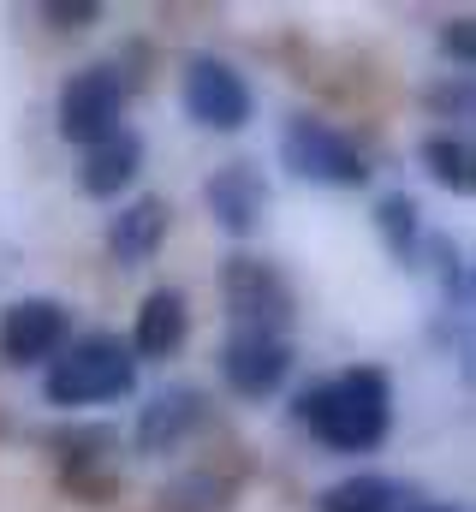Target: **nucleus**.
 Listing matches in <instances>:
<instances>
[{"label":"nucleus","instance_id":"nucleus-12","mask_svg":"<svg viewBox=\"0 0 476 512\" xmlns=\"http://www.w3.org/2000/svg\"><path fill=\"white\" fill-rule=\"evenodd\" d=\"M191 334V310H185V292L173 286H155L143 304H137V328H131V358H173Z\"/></svg>","mask_w":476,"mask_h":512},{"label":"nucleus","instance_id":"nucleus-8","mask_svg":"<svg viewBox=\"0 0 476 512\" xmlns=\"http://www.w3.org/2000/svg\"><path fill=\"white\" fill-rule=\"evenodd\" d=\"M286 370H292V340H280V334L233 328L227 346H221V376L244 399H268L274 387L286 382Z\"/></svg>","mask_w":476,"mask_h":512},{"label":"nucleus","instance_id":"nucleus-2","mask_svg":"<svg viewBox=\"0 0 476 512\" xmlns=\"http://www.w3.org/2000/svg\"><path fill=\"white\" fill-rule=\"evenodd\" d=\"M137 387V358L119 334H78L66 340V352L48 364L42 399L60 411H84V405H114Z\"/></svg>","mask_w":476,"mask_h":512},{"label":"nucleus","instance_id":"nucleus-18","mask_svg":"<svg viewBox=\"0 0 476 512\" xmlns=\"http://www.w3.org/2000/svg\"><path fill=\"white\" fill-rule=\"evenodd\" d=\"M453 60H459V72H471V24L465 18L453 24Z\"/></svg>","mask_w":476,"mask_h":512},{"label":"nucleus","instance_id":"nucleus-6","mask_svg":"<svg viewBox=\"0 0 476 512\" xmlns=\"http://www.w3.org/2000/svg\"><path fill=\"white\" fill-rule=\"evenodd\" d=\"M119 120H125V84H119L114 66H84V72L66 78L60 108H54V126H60L66 143L96 149L119 131Z\"/></svg>","mask_w":476,"mask_h":512},{"label":"nucleus","instance_id":"nucleus-9","mask_svg":"<svg viewBox=\"0 0 476 512\" xmlns=\"http://www.w3.org/2000/svg\"><path fill=\"white\" fill-rule=\"evenodd\" d=\"M203 203H209V215H215L221 233L250 239V233L262 227V215H268V179H262L256 161H227V167L209 173Z\"/></svg>","mask_w":476,"mask_h":512},{"label":"nucleus","instance_id":"nucleus-5","mask_svg":"<svg viewBox=\"0 0 476 512\" xmlns=\"http://www.w3.org/2000/svg\"><path fill=\"white\" fill-rule=\"evenodd\" d=\"M179 102H185V114L197 126H209V131H244L250 126V108H256L244 72H238L233 60H221V54H191L185 60Z\"/></svg>","mask_w":476,"mask_h":512},{"label":"nucleus","instance_id":"nucleus-15","mask_svg":"<svg viewBox=\"0 0 476 512\" xmlns=\"http://www.w3.org/2000/svg\"><path fill=\"white\" fill-rule=\"evenodd\" d=\"M423 173L435 179V185H447V191H471V149L459 143V137H447V131H435V137H423Z\"/></svg>","mask_w":476,"mask_h":512},{"label":"nucleus","instance_id":"nucleus-4","mask_svg":"<svg viewBox=\"0 0 476 512\" xmlns=\"http://www.w3.org/2000/svg\"><path fill=\"white\" fill-rule=\"evenodd\" d=\"M280 161L310 185H363L369 179L363 149L334 120H316V114H292L280 126Z\"/></svg>","mask_w":476,"mask_h":512},{"label":"nucleus","instance_id":"nucleus-10","mask_svg":"<svg viewBox=\"0 0 476 512\" xmlns=\"http://www.w3.org/2000/svg\"><path fill=\"white\" fill-rule=\"evenodd\" d=\"M209 417V399L197 387H161L143 411H137V453H173L179 441H191Z\"/></svg>","mask_w":476,"mask_h":512},{"label":"nucleus","instance_id":"nucleus-3","mask_svg":"<svg viewBox=\"0 0 476 512\" xmlns=\"http://www.w3.org/2000/svg\"><path fill=\"white\" fill-rule=\"evenodd\" d=\"M221 298L233 310V328H250V334H292L298 322V298L286 286V274L262 256H227L221 262Z\"/></svg>","mask_w":476,"mask_h":512},{"label":"nucleus","instance_id":"nucleus-1","mask_svg":"<svg viewBox=\"0 0 476 512\" xmlns=\"http://www.w3.org/2000/svg\"><path fill=\"white\" fill-rule=\"evenodd\" d=\"M298 417L328 453H375L393 429V382L375 364H352L298 399Z\"/></svg>","mask_w":476,"mask_h":512},{"label":"nucleus","instance_id":"nucleus-7","mask_svg":"<svg viewBox=\"0 0 476 512\" xmlns=\"http://www.w3.org/2000/svg\"><path fill=\"white\" fill-rule=\"evenodd\" d=\"M72 340V310L60 298H18L0 310V358L12 370H36L54 364Z\"/></svg>","mask_w":476,"mask_h":512},{"label":"nucleus","instance_id":"nucleus-16","mask_svg":"<svg viewBox=\"0 0 476 512\" xmlns=\"http://www.w3.org/2000/svg\"><path fill=\"white\" fill-rule=\"evenodd\" d=\"M375 227H381V239L393 245L399 262H411V256H417V203H411L405 191H393V197H381V203H375Z\"/></svg>","mask_w":476,"mask_h":512},{"label":"nucleus","instance_id":"nucleus-11","mask_svg":"<svg viewBox=\"0 0 476 512\" xmlns=\"http://www.w3.org/2000/svg\"><path fill=\"white\" fill-rule=\"evenodd\" d=\"M167 227H173L167 197H131L114 221H108V251H114L119 268H143L149 256L167 245Z\"/></svg>","mask_w":476,"mask_h":512},{"label":"nucleus","instance_id":"nucleus-17","mask_svg":"<svg viewBox=\"0 0 476 512\" xmlns=\"http://www.w3.org/2000/svg\"><path fill=\"white\" fill-rule=\"evenodd\" d=\"M42 12H48L54 24H66V30H78V24L102 18V6H90V0H84V6H78V0H54V6H42Z\"/></svg>","mask_w":476,"mask_h":512},{"label":"nucleus","instance_id":"nucleus-19","mask_svg":"<svg viewBox=\"0 0 476 512\" xmlns=\"http://www.w3.org/2000/svg\"><path fill=\"white\" fill-rule=\"evenodd\" d=\"M399 512H459L453 501H405Z\"/></svg>","mask_w":476,"mask_h":512},{"label":"nucleus","instance_id":"nucleus-13","mask_svg":"<svg viewBox=\"0 0 476 512\" xmlns=\"http://www.w3.org/2000/svg\"><path fill=\"white\" fill-rule=\"evenodd\" d=\"M137 173H143V137L119 126L108 143L84 149V161H78V191L96 197V203H108V197H119V191H131Z\"/></svg>","mask_w":476,"mask_h":512},{"label":"nucleus","instance_id":"nucleus-14","mask_svg":"<svg viewBox=\"0 0 476 512\" xmlns=\"http://www.w3.org/2000/svg\"><path fill=\"white\" fill-rule=\"evenodd\" d=\"M399 507H405V489L393 477H375V471L322 489V501H316V512H399Z\"/></svg>","mask_w":476,"mask_h":512}]
</instances>
